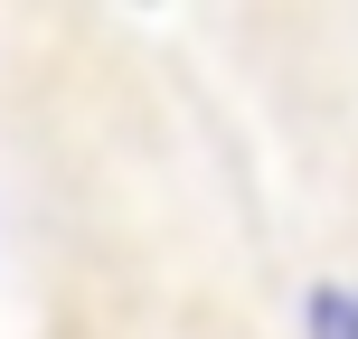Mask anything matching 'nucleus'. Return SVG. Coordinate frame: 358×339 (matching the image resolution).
Returning <instances> with one entry per match:
<instances>
[{"instance_id":"nucleus-1","label":"nucleus","mask_w":358,"mask_h":339,"mask_svg":"<svg viewBox=\"0 0 358 339\" xmlns=\"http://www.w3.org/2000/svg\"><path fill=\"white\" fill-rule=\"evenodd\" d=\"M302 339H358V283H311L302 292Z\"/></svg>"}]
</instances>
